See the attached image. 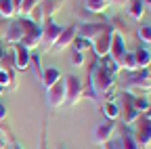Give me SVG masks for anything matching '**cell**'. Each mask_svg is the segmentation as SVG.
<instances>
[{"label": "cell", "mask_w": 151, "mask_h": 149, "mask_svg": "<svg viewBox=\"0 0 151 149\" xmlns=\"http://www.w3.org/2000/svg\"><path fill=\"white\" fill-rule=\"evenodd\" d=\"M88 88L97 99L116 101L118 97V73L105 69L99 61H94L88 69Z\"/></svg>", "instance_id": "1"}, {"label": "cell", "mask_w": 151, "mask_h": 149, "mask_svg": "<svg viewBox=\"0 0 151 149\" xmlns=\"http://www.w3.org/2000/svg\"><path fill=\"white\" fill-rule=\"evenodd\" d=\"M124 92L132 97H147L151 92V69H134L128 71V80L124 84Z\"/></svg>", "instance_id": "2"}, {"label": "cell", "mask_w": 151, "mask_h": 149, "mask_svg": "<svg viewBox=\"0 0 151 149\" xmlns=\"http://www.w3.org/2000/svg\"><path fill=\"white\" fill-rule=\"evenodd\" d=\"M128 128H130V135H132V139H134V143L141 149L151 145V120H147L145 116H139Z\"/></svg>", "instance_id": "3"}, {"label": "cell", "mask_w": 151, "mask_h": 149, "mask_svg": "<svg viewBox=\"0 0 151 149\" xmlns=\"http://www.w3.org/2000/svg\"><path fill=\"white\" fill-rule=\"evenodd\" d=\"M63 2H65V0H40V4L32 11L29 19H32L34 23H38V25H42L46 19H52V15H55L57 11H61Z\"/></svg>", "instance_id": "4"}, {"label": "cell", "mask_w": 151, "mask_h": 149, "mask_svg": "<svg viewBox=\"0 0 151 149\" xmlns=\"http://www.w3.org/2000/svg\"><path fill=\"white\" fill-rule=\"evenodd\" d=\"M61 25L59 23H55V19H46L42 25H40V46L38 48H42L44 53L52 50L57 38H59V34H61Z\"/></svg>", "instance_id": "5"}, {"label": "cell", "mask_w": 151, "mask_h": 149, "mask_svg": "<svg viewBox=\"0 0 151 149\" xmlns=\"http://www.w3.org/2000/svg\"><path fill=\"white\" fill-rule=\"evenodd\" d=\"M23 34H25V17H17V19H11L4 27V44L13 46V44H21L23 40Z\"/></svg>", "instance_id": "6"}, {"label": "cell", "mask_w": 151, "mask_h": 149, "mask_svg": "<svg viewBox=\"0 0 151 149\" xmlns=\"http://www.w3.org/2000/svg\"><path fill=\"white\" fill-rule=\"evenodd\" d=\"M63 80H65V107H76L82 101L84 84L78 76H67Z\"/></svg>", "instance_id": "7"}, {"label": "cell", "mask_w": 151, "mask_h": 149, "mask_svg": "<svg viewBox=\"0 0 151 149\" xmlns=\"http://www.w3.org/2000/svg\"><path fill=\"white\" fill-rule=\"evenodd\" d=\"M118 105H120V116H122V122L124 126H130L132 122H134L141 114L134 109V105H132V97L128 95V92H120V97H118Z\"/></svg>", "instance_id": "8"}, {"label": "cell", "mask_w": 151, "mask_h": 149, "mask_svg": "<svg viewBox=\"0 0 151 149\" xmlns=\"http://www.w3.org/2000/svg\"><path fill=\"white\" fill-rule=\"evenodd\" d=\"M21 44L27 50H36L38 46H40V25L34 23L29 17H25V34H23Z\"/></svg>", "instance_id": "9"}, {"label": "cell", "mask_w": 151, "mask_h": 149, "mask_svg": "<svg viewBox=\"0 0 151 149\" xmlns=\"http://www.w3.org/2000/svg\"><path fill=\"white\" fill-rule=\"evenodd\" d=\"M46 103L50 109H57L65 105V80L61 78L59 82H55L48 90H46Z\"/></svg>", "instance_id": "10"}, {"label": "cell", "mask_w": 151, "mask_h": 149, "mask_svg": "<svg viewBox=\"0 0 151 149\" xmlns=\"http://www.w3.org/2000/svg\"><path fill=\"white\" fill-rule=\"evenodd\" d=\"M13 53V65L17 71H25L29 69V59H32V50H27L23 44H13L11 46Z\"/></svg>", "instance_id": "11"}, {"label": "cell", "mask_w": 151, "mask_h": 149, "mask_svg": "<svg viewBox=\"0 0 151 149\" xmlns=\"http://www.w3.org/2000/svg\"><path fill=\"white\" fill-rule=\"evenodd\" d=\"M111 36H113V30L109 25V30H105L103 34H99L97 38L92 40V53L97 55V57H107L109 55V48H111Z\"/></svg>", "instance_id": "12"}, {"label": "cell", "mask_w": 151, "mask_h": 149, "mask_svg": "<svg viewBox=\"0 0 151 149\" xmlns=\"http://www.w3.org/2000/svg\"><path fill=\"white\" fill-rule=\"evenodd\" d=\"M105 30H109V23L107 21H94V23H82L78 25V34L76 36H80V38H86V40H94L99 34H103Z\"/></svg>", "instance_id": "13"}, {"label": "cell", "mask_w": 151, "mask_h": 149, "mask_svg": "<svg viewBox=\"0 0 151 149\" xmlns=\"http://www.w3.org/2000/svg\"><path fill=\"white\" fill-rule=\"evenodd\" d=\"M116 128H118V124H116V122H111V120L101 122L97 128H94V132H92V141L97 143V145L107 143V141H109L113 135H116Z\"/></svg>", "instance_id": "14"}, {"label": "cell", "mask_w": 151, "mask_h": 149, "mask_svg": "<svg viewBox=\"0 0 151 149\" xmlns=\"http://www.w3.org/2000/svg\"><path fill=\"white\" fill-rule=\"evenodd\" d=\"M76 34H78V23H71V25L63 27L61 34H59V38H57V42H55V46H52V50L55 53H61V50L69 48L71 42H73V38H76Z\"/></svg>", "instance_id": "15"}, {"label": "cell", "mask_w": 151, "mask_h": 149, "mask_svg": "<svg viewBox=\"0 0 151 149\" xmlns=\"http://www.w3.org/2000/svg\"><path fill=\"white\" fill-rule=\"evenodd\" d=\"M116 137H118V141H120V147L122 149H141L137 143H134V139H132V135H130V128L128 126H124V124H120L118 128H116Z\"/></svg>", "instance_id": "16"}, {"label": "cell", "mask_w": 151, "mask_h": 149, "mask_svg": "<svg viewBox=\"0 0 151 149\" xmlns=\"http://www.w3.org/2000/svg\"><path fill=\"white\" fill-rule=\"evenodd\" d=\"M124 9H126V13L132 21H143V15H145V2L143 0H128Z\"/></svg>", "instance_id": "17"}, {"label": "cell", "mask_w": 151, "mask_h": 149, "mask_svg": "<svg viewBox=\"0 0 151 149\" xmlns=\"http://www.w3.org/2000/svg\"><path fill=\"white\" fill-rule=\"evenodd\" d=\"M124 53H126V42H124V36H120V34H116V32H113V36H111V48H109V57H111L113 61H118Z\"/></svg>", "instance_id": "18"}, {"label": "cell", "mask_w": 151, "mask_h": 149, "mask_svg": "<svg viewBox=\"0 0 151 149\" xmlns=\"http://www.w3.org/2000/svg\"><path fill=\"white\" fill-rule=\"evenodd\" d=\"M59 80H61V71L57 69V67H46V69H42L40 84L44 86V90H48L55 82H59Z\"/></svg>", "instance_id": "19"}, {"label": "cell", "mask_w": 151, "mask_h": 149, "mask_svg": "<svg viewBox=\"0 0 151 149\" xmlns=\"http://www.w3.org/2000/svg\"><path fill=\"white\" fill-rule=\"evenodd\" d=\"M116 65L120 67V71H122V69H126V71H134V69H139V67H137V59H134V53H128V50L116 61Z\"/></svg>", "instance_id": "20"}, {"label": "cell", "mask_w": 151, "mask_h": 149, "mask_svg": "<svg viewBox=\"0 0 151 149\" xmlns=\"http://www.w3.org/2000/svg\"><path fill=\"white\" fill-rule=\"evenodd\" d=\"M134 59H137V67L139 69H145V67H151V50L141 46L139 50H134Z\"/></svg>", "instance_id": "21"}, {"label": "cell", "mask_w": 151, "mask_h": 149, "mask_svg": "<svg viewBox=\"0 0 151 149\" xmlns=\"http://www.w3.org/2000/svg\"><path fill=\"white\" fill-rule=\"evenodd\" d=\"M84 4H86V11L88 13L103 15L109 9V0H84Z\"/></svg>", "instance_id": "22"}, {"label": "cell", "mask_w": 151, "mask_h": 149, "mask_svg": "<svg viewBox=\"0 0 151 149\" xmlns=\"http://www.w3.org/2000/svg\"><path fill=\"white\" fill-rule=\"evenodd\" d=\"M103 114H105L107 120L116 122L120 118V105H118V101H103Z\"/></svg>", "instance_id": "23"}, {"label": "cell", "mask_w": 151, "mask_h": 149, "mask_svg": "<svg viewBox=\"0 0 151 149\" xmlns=\"http://www.w3.org/2000/svg\"><path fill=\"white\" fill-rule=\"evenodd\" d=\"M15 15H17V11L11 0H0V19H13Z\"/></svg>", "instance_id": "24"}, {"label": "cell", "mask_w": 151, "mask_h": 149, "mask_svg": "<svg viewBox=\"0 0 151 149\" xmlns=\"http://www.w3.org/2000/svg\"><path fill=\"white\" fill-rule=\"evenodd\" d=\"M38 4H40V0H21V6H19L17 15H19V17H29L32 11H34Z\"/></svg>", "instance_id": "25"}, {"label": "cell", "mask_w": 151, "mask_h": 149, "mask_svg": "<svg viewBox=\"0 0 151 149\" xmlns=\"http://www.w3.org/2000/svg\"><path fill=\"white\" fill-rule=\"evenodd\" d=\"M137 36H139V40L143 42V46L151 50V25H141Z\"/></svg>", "instance_id": "26"}, {"label": "cell", "mask_w": 151, "mask_h": 149, "mask_svg": "<svg viewBox=\"0 0 151 149\" xmlns=\"http://www.w3.org/2000/svg\"><path fill=\"white\" fill-rule=\"evenodd\" d=\"M92 48V42L86 40V38H80V36H76L73 42H71V50H78V53H86Z\"/></svg>", "instance_id": "27"}, {"label": "cell", "mask_w": 151, "mask_h": 149, "mask_svg": "<svg viewBox=\"0 0 151 149\" xmlns=\"http://www.w3.org/2000/svg\"><path fill=\"white\" fill-rule=\"evenodd\" d=\"M9 143H15V141H13L11 132H9V128L4 126V122H0V149L9 147Z\"/></svg>", "instance_id": "28"}, {"label": "cell", "mask_w": 151, "mask_h": 149, "mask_svg": "<svg viewBox=\"0 0 151 149\" xmlns=\"http://www.w3.org/2000/svg\"><path fill=\"white\" fill-rule=\"evenodd\" d=\"M130 97H132V95H130ZM132 105H134V109L139 111L141 116H143L145 111L151 107V105H149V101H147V97H132Z\"/></svg>", "instance_id": "29"}, {"label": "cell", "mask_w": 151, "mask_h": 149, "mask_svg": "<svg viewBox=\"0 0 151 149\" xmlns=\"http://www.w3.org/2000/svg\"><path fill=\"white\" fill-rule=\"evenodd\" d=\"M29 67H34V76L40 80V76H42V67H40V55H36V53H32V59H29Z\"/></svg>", "instance_id": "30"}, {"label": "cell", "mask_w": 151, "mask_h": 149, "mask_svg": "<svg viewBox=\"0 0 151 149\" xmlns=\"http://www.w3.org/2000/svg\"><path fill=\"white\" fill-rule=\"evenodd\" d=\"M69 65H71V67H80V65H84V53L71 50V53H69Z\"/></svg>", "instance_id": "31"}, {"label": "cell", "mask_w": 151, "mask_h": 149, "mask_svg": "<svg viewBox=\"0 0 151 149\" xmlns=\"http://www.w3.org/2000/svg\"><path fill=\"white\" fill-rule=\"evenodd\" d=\"M15 69H11V71H6V69H0V86L2 88H9L11 86V73H13Z\"/></svg>", "instance_id": "32"}, {"label": "cell", "mask_w": 151, "mask_h": 149, "mask_svg": "<svg viewBox=\"0 0 151 149\" xmlns=\"http://www.w3.org/2000/svg\"><path fill=\"white\" fill-rule=\"evenodd\" d=\"M44 126H42V132H40V143H38V149H48V145H46V122H42Z\"/></svg>", "instance_id": "33"}, {"label": "cell", "mask_w": 151, "mask_h": 149, "mask_svg": "<svg viewBox=\"0 0 151 149\" xmlns=\"http://www.w3.org/2000/svg\"><path fill=\"white\" fill-rule=\"evenodd\" d=\"M6 116H9V111H6V105L0 101V122H6Z\"/></svg>", "instance_id": "34"}, {"label": "cell", "mask_w": 151, "mask_h": 149, "mask_svg": "<svg viewBox=\"0 0 151 149\" xmlns=\"http://www.w3.org/2000/svg\"><path fill=\"white\" fill-rule=\"evenodd\" d=\"M128 0H109V6H126Z\"/></svg>", "instance_id": "35"}, {"label": "cell", "mask_w": 151, "mask_h": 149, "mask_svg": "<svg viewBox=\"0 0 151 149\" xmlns=\"http://www.w3.org/2000/svg\"><path fill=\"white\" fill-rule=\"evenodd\" d=\"M13 2V6H15V11H19V6H21V0H11Z\"/></svg>", "instance_id": "36"}, {"label": "cell", "mask_w": 151, "mask_h": 149, "mask_svg": "<svg viewBox=\"0 0 151 149\" xmlns=\"http://www.w3.org/2000/svg\"><path fill=\"white\" fill-rule=\"evenodd\" d=\"M143 116H145V118H147V120H151V107H149V109H147V111H145V114H143Z\"/></svg>", "instance_id": "37"}, {"label": "cell", "mask_w": 151, "mask_h": 149, "mask_svg": "<svg viewBox=\"0 0 151 149\" xmlns=\"http://www.w3.org/2000/svg\"><path fill=\"white\" fill-rule=\"evenodd\" d=\"M11 149H23V147L19 145V143H11Z\"/></svg>", "instance_id": "38"}, {"label": "cell", "mask_w": 151, "mask_h": 149, "mask_svg": "<svg viewBox=\"0 0 151 149\" xmlns=\"http://www.w3.org/2000/svg\"><path fill=\"white\" fill-rule=\"evenodd\" d=\"M143 2H145V6H149V9H151V0H143Z\"/></svg>", "instance_id": "39"}, {"label": "cell", "mask_w": 151, "mask_h": 149, "mask_svg": "<svg viewBox=\"0 0 151 149\" xmlns=\"http://www.w3.org/2000/svg\"><path fill=\"white\" fill-rule=\"evenodd\" d=\"M2 92H4V88H2V86H0V95H2Z\"/></svg>", "instance_id": "40"}]
</instances>
